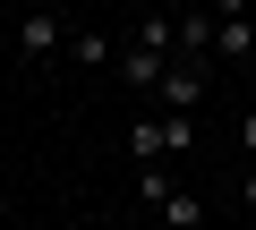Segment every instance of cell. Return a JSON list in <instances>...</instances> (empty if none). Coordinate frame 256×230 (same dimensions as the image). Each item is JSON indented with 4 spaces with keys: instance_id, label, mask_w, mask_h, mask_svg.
<instances>
[{
    "instance_id": "cell-1",
    "label": "cell",
    "mask_w": 256,
    "mask_h": 230,
    "mask_svg": "<svg viewBox=\"0 0 256 230\" xmlns=\"http://www.w3.org/2000/svg\"><path fill=\"white\" fill-rule=\"evenodd\" d=\"M188 145H196V120H171V111H146L128 128V154L137 162H162V154H188Z\"/></svg>"
},
{
    "instance_id": "cell-2",
    "label": "cell",
    "mask_w": 256,
    "mask_h": 230,
    "mask_svg": "<svg viewBox=\"0 0 256 230\" xmlns=\"http://www.w3.org/2000/svg\"><path fill=\"white\" fill-rule=\"evenodd\" d=\"M205 9H214V51L239 60V68H256V17H248V0H205Z\"/></svg>"
},
{
    "instance_id": "cell-3",
    "label": "cell",
    "mask_w": 256,
    "mask_h": 230,
    "mask_svg": "<svg viewBox=\"0 0 256 230\" xmlns=\"http://www.w3.org/2000/svg\"><path fill=\"white\" fill-rule=\"evenodd\" d=\"M18 51H26L34 68H43V60H60V51H68V17H60V9H26V26H18Z\"/></svg>"
},
{
    "instance_id": "cell-4",
    "label": "cell",
    "mask_w": 256,
    "mask_h": 230,
    "mask_svg": "<svg viewBox=\"0 0 256 230\" xmlns=\"http://www.w3.org/2000/svg\"><path fill=\"white\" fill-rule=\"evenodd\" d=\"M196 102H205V68H196V60H180V68L154 85V111H171V120H196Z\"/></svg>"
},
{
    "instance_id": "cell-5",
    "label": "cell",
    "mask_w": 256,
    "mask_h": 230,
    "mask_svg": "<svg viewBox=\"0 0 256 230\" xmlns=\"http://www.w3.org/2000/svg\"><path fill=\"white\" fill-rule=\"evenodd\" d=\"M162 77H171V51H154V43L128 34V51H120V85H128V94H154Z\"/></svg>"
},
{
    "instance_id": "cell-6",
    "label": "cell",
    "mask_w": 256,
    "mask_h": 230,
    "mask_svg": "<svg viewBox=\"0 0 256 230\" xmlns=\"http://www.w3.org/2000/svg\"><path fill=\"white\" fill-rule=\"evenodd\" d=\"M180 60H196V68L214 60V9H188L180 17Z\"/></svg>"
},
{
    "instance_id": "cell-7",
    "label": "cell",
    "mask_w": 256,
    "mask_h": 230,
    "mask_svg": "<svg viewBox=\"0 0 256 230\" xmlns=\"http://www.w3.org/2000/svg\"><path fill=\"white\" fill-rule=\"evenodd\" d=\"M137 196H146V205L162 213V205H171L180 188H171V171H162V162H137Z\"/></svg>"
},
{
    "instance_id": "cell-8",
    "label": "cell",
    "mask_w": 256,
    "mask_h": 230,
    "mask_svg": "<svg viewBox=\"0 0 256 230\" xmlns=\"http://www.w3.org/2000/svg\"><path fill=\"white\" fill-rule=\"evenodd\" d=\"M162 222H171V230H205V205H196V196H188V188H180V196H171V205H162Z\"/></svg>"
},
{
    "instance_id": "cell-9",
    "label": "cell",
    "mask_w": 256,
    "mask_h": 230,
    "mask_svg": "<svg viewBox=\"0 0 256 230\" xmlns=\"http://www.w3.org/2000/svg\"><path fill=\"white\" fill-rule=\"evenodd\" d=\"M171 34H180V26H171L162 9H146V17H137V43H154V51H171Z\"/></svg>"
},
{
    "instance_id": "cell-10",
    "label": "cell",
    "mask_w": 256,
    "mask_h": 230,
    "mask_svg": "<svg viewBox=\"0 0 256 230\" xmlns=\"http://www.w3.org/2000/svg\"><path fill=\"white\" fill-rule=\"evenodd\" d=\"M68 60H77V68H102V34H77V26H68Z\"/></svg>"
},
{
    "instance_id": "cell-11",
    "label": "cell",
    "mask_w": 256,
    "mask_h": 230,
    "mask_svg": "<svg viewBox=\"0 0 256 230\" xmlns=\"http://www.w3.org/2000/svg\"><path fill=\"white\" fill-rule=\"evenodd\" d=\"M239 154L256 162V111H248V120H239Z\"/></svg>"
},
{
    "instance_id": "cell-12",
    "label": "cell",
    "mask_w": 256,
    "mask_h": 230,
    "mask_svg": "<svg viewBox=\"0 0 256 230\" xmlns=\"http://www.w3.org/2000/svg\"><path fill=\"white\" fill-rule=\"evenodd\" d=\"M239 205H256V162H248V179H239Z\"/></svg>"
}]
</instances>
